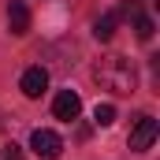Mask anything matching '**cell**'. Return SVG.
Instances as JSON below:
<instances>
[{
	"mask_svg": "<svg viewBox=\"0 0 160 160\" xmlns=\"http://www.w3.org/2000/svg\"><path fill=\"white\" fill-rule=\"evenodd\" d=\"M93 78H97L101 89L123 93V97L138 89V71H134V63H130L127 56H101L97 67H93Z\"/></svg>",
	"mask_w": 160,
	"mask_h": 160,
	"instance_id": "cell-1",
	"label": "cell"
},
{
	"mask_svg": "<svg viewBox=\"0 0 160 160\" xmlns=\"http://www.w3.org/2000/svg\"><path fill=\"white\" fill-rule=\"evenodd\" d=\"M30 149H34L41 160H56L63 153V138H60L56 130H48V127H38V130L30 134Z\"/></svg>",
	"mask_w": 160,
	"mask_h": 160,
	"instance_id": "cell-2",
	"label": "cell"
},
{
	"mask_svg": "<svg viewBox=\"0 0 160 160\" xmlns=\"http://www.w3.org/2000/svg\"><path fill=\"white\" fill-rule=\"evenodd\" d=\"M157 130H160V127H157V119H153V116H138V119H134V127H130L127 145H130L134 153H145V149L157 142Z\"/></svg>",
	"mask_w": 160,
	"mask_h": 160,
	"instance_id": "cell-3",
	"label": "cell"
},
{
	"mask_svg": "<svg viewBox=\"0 0 160 160\" xmlns=\"http://www.w3.org/2000/svg\"><path fill=\"white\" fill-rule=\"evenodd\" d=\"M78 112H82V97L75 93V89H60L56 101H52V116L63 119V123H75V119H78Z\"/></svg>",
	"mask_w": 160,
	"mask_h": 160,
	"instance_id": "cell-4",
	"label": "cell"
},
{
	"mask_svg": "<svg viewBox=\"0 0 160 160\" xmlns=\"http://www.w3.org/2000/svg\"><path fill=\"white\" fill-rule=\"evenodd\" d=\"M19 89H22L30 101H38L41 93L48 89V71H45V67H26L22 78H19Z\"/></svg>",
	"mask_w": 160,
	"mask_h": 160,
	"instance_id": "cell-5",
	"label": "cell"
},
{
	"mask_svg": "<svg viewBox=\"0 0 160 160\" xmlns=\"http://www.w3.org/2000/svg\"><path fill=\"white\" fill-rule=\"evenodd\" d=\"M8 26H11V34H19V38L30 30V8H26L22 0H11V4H8Z\"/></svg>",
	"mask_w": 160,
	"mask_h": 160,
	"instance_id": "cell-6",
	"label": "cell"
},
{
	"mask_svg": "<svg viewBox=\"0 0 160 160\" xmlns=\"http://www.w3.org/2000/svg\"><path fill=\"white\" fill-rule=\"evenodd\" d=\"M116 26H119V15H116V11H104V15L93 22V38H97V41H112Z\"/></svg>",
	"mask_w": 160,
	"mask_h": 160,
	"instance_id": "cell-7",
	"label": "cell"
},
{
	"mask_svg": "<svg viewBox=\"0 0 160 160\" xmlns=\"http://www.w3.org/2000/svg\"><path fill=\"white\" fill-rule=\"evenodd\" d=\"M93 119H97V127H112L116 123V104H97L93 108Z\"/></svg>",
	"mask_w": 160,
	"mask_h": 160,
	"instance_id": "cell-8",
	"label": "cell"
},
{
	"mask_svg": "<svg viewBox=\"0 0 160 160\" xmlns=\"http://www.w3.org/2000/svg\"><path fill=\"white\" fill-rule=\"evenodd\" d=\"M134 34L142 41H149L153 38V19H149V15H134Z\"/></svg>",
	"mask_w": 160,
	"mask_h": 160,
	"instance_id": "cell-9",
	"label": "cell"
},
{
	"mask_svg": "<svg viewBox=\"0 0 160 160\" xmlns=\"http://www.w3.org/2000/svg\"><path fill=\"white\" fill-rule=\"evenodd\" d=\"M0 160H22V149H19L15 142H8V145L0 149Z\"/></svg>",
	"mask_w": 160,
	"mask_h": 160,
	"instance_id": "cell-10",
	"label": "cell"
}]
</instances>
